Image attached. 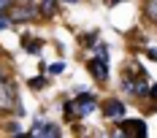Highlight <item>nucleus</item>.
I'll list each match as a JSON object with an SVG mask.
<instances>
[{
	"mask_svg": "<svg viewBox=\"0 0 157 138\" xmlns=\"http://www.w3.org/2000/svg\"><path fill=\"white\" fill-rule=\"evenodd\" d=\"M95 106H98L95 95H81L73 103H65V114L68 117H76V119H84V117H90L95 111Z\"/></svg>",
	"mask_w": 157,
	"mask_h": 138,
	"instance_id": "obj_1",
	"label": "nucleus"
},
{
	"mask_svg": "<svg viewBox=\"0 0 157 138\" xmlns=\"http://www.w3.org/2000/svg\"><path fill=\"white\" fill-rule=\"evenodd\" d=\"M14 108H19V98H16L14 84L0 79V111H14Z\"/></svg>",
	"mask_w": 157,
	"mask_h": 138,
	"instance_id": "obj_2",
	"label": "nucleus"
},
{
	"mask_svg": "<svg viewBox=\"0 0 157 138\" xmlns=\"http://www.w3.org/2000/svg\"><path fill=\"white\" fill-rule=\"evenodd\" d=\"M90 73H92L98 81H106V79H109V60H100V57L90 60Z\"/></svg>",
	"mask_w": 157,
	"mask_h": 138,
	"instance_id": "obj_3",
	"label": "nucleus"
},
{
	"mask_svg": "<svg viewBox=\"0 0 157 138\" xmlns=\"http://www.w3.org/2000/svg\"><path fill=\"white\" fill-rule=\"evenodd\" d=\"M30 136H60V127L52 125V122H41V119H38V122L33 125Z\"/></svg>",
	"mask_w": 157,
	"mask_h": 138,
	"instance_id": "obj_4",
	"label": "nucleus"
},
{
	"mask_svg": "<svg viewBox=\"0 0 157 138\" xmlns=\"http://www.w3.org/2000/svg\"><path fill=\"white\" fill-rule=\"evenodd\" d=\"M106 117H109V119H117V122H122V119H125V106H122L119 100H111L109 106H106Z\"/></svg>",
	"mask_w": 157,
	"mask_h": 138,
	"instance_id": "obj_5",
	"label": "nucleus"
},
{
	"mask_svg": "<svg viewBox=\"0 0 157 138\" xmlns=\"http://www.w3.org/2000/svg\"><path fill=\"white\" fill-rule=\"evenodd\" d=\"M35 16V8L33 6H19L11 11V22H25V19H33Z\"/></svg>",
	"mask_w": 157,
	"mask_h": 138,
	"instance_id": "obj_6",
	"label": "nucleus"
},
{
	"mask_svg": "<svg viewBox=\"0 0 157 138\" xmlns=\"http://www.w3.org/2000/svg\"><path fill=\"white\" fill-rule=\"evenodd\" d=\"M122 127H125V133H138V136H146V125H144L141 119H136V122L122 119Z\"/></svg>",
	"mask_w": 157,
	"mask_h": 138,
	"instance_id": "obj_7",
	"label": "nucleus"
},
{
	"mask_svg": "<svg viewBox=\"0 0 157 138\" xmlns=\"http://www.w3.org/2000/svg\"><path fill=\"white\" fill-rule=\"evenodd\" d=\"M54 8H57V0H41V14L52 16V14H54Z\"/></svg>",
	"mask_w": 157,
	"mask_h": 138,
	"instance_id": "obj_8",
	"label": "nucleus"
},
{
	"mask_svg": "<svg viewBox=\"0 0 157 138\" xmlns=\"http://www.w3.org/2000/svg\"><path fill=\"white\" fill-rule=\"evenodd\" d=\"M146 16L157 22V0H146Z\"/></svg>",
	"mask_w": 157,
	"mask_h": 138,
	"instance_id": "obj_9",
	"label": "nucleus"
},
{
	"mask_svg": "<svg viewBox=\"0 0 157 138\" xmlns=\"http://www.w3.org/2000/svg\"><path fill=\"white\" fill-rule=\"evenodd\" d=\"M22 44H25V49H30V52H38V49H41V41H30V38H22Z\"/></svg>",
	"mask_w": 157,
	"mask_h": 138,
	"instance_id": "obj_10",
	"label": "nucleus"
},
{
	"mask_svg": "<svg viewBox=\"0 0 157 138\" xmlns=\"http://www.w3.org/2000/svg\"><path fill=\"white\" fill-rule=\"evenodd\" d=\"M11 6H14V0H0V16L6 14V11L11 8Z\"/></svg>",
	"mask_w": 157,
	"mask_h": 138,
	"instance_id": "obj_11",
	"label": "nucleus"
},
{
	"mask_svg": "<svg viewBox=\"0 0 157 138\" xmlns=\"http://www.w3.org/2000/svg\"><path fill=\"white\" fill-rule=\"evenodd\" d=\"M98 57L100 60H109V46H98Z\"/></svg>",
	"mask_w": 157,
	"mask_h": 138,
	"instance_id": "obj_12",
	"label": "nucleus"
},
{
	"mask_svg": "<svg viewBox=\"0 0 157 138\" xmlns=\"http://www.w3.org/2000/svg\"><path fill=\"white\" fill-rule=\"evenodd\" d=\"M63 71H65V65H63V62H54V65L49 68V73H63Z\"/></svg>",
	"mask_w": 157,
	"mask_h": 138,
	"instance_id": "obj_13",
	"label": "nucleus"
},
{
	"mask_svg": "<svg viewBox=\"0 0 157 138\" xmlns=\"http://www.w3.org/2000/svg\"><path fill=\"white\" fill-rule=\"evenodd\" d=\"M8 25H11V19H0V30H6Z\"/></svg>",
	"mask_w": 157,
	"mask_h": 138,
	"instance_id": "obj_14",
	"label": "nucleus"
},
{
	"mask_svg": "<svg viewBox=\"0 0 157 138\" xmlns=\"http://www.w3.org/2000/svg\"><path fill=\"white\" fill-rule=\"evenodd\" d=\"M146 54H149V57H152V60H157V49H149V52H146Z\"/></svg>",
	"mask_w": 157,
	"mask_h": 138,
	"instance_id": "obj_15",
	"label": "nucleus"
},
{
	"mask_svg": "<svg viewBox=\"0 0 157 138\" xmlns=\"http://www.w3.org/2000/svg\"><path fill=\"white\" fill-rule=\"evenodd\" d=\"M149 95H152V98L157 100V87H152V90H149Z\"/></svg>",
	"mask_w": 157,
	"mask_h": 138,
	"instance_id": "obj_16",
	"label": "nucleus"
},
{
	"mask_svg": "<svg viewBox=\"0 0 157 138\" xmlns=\"http://www.w3.org/2000/svg\"><path fill=\"white\" fill-rule=\"evenodd\" d=\"M63 3H78V0H63Z\"/></svg>",
	"mask_w": 157,
	"mask_h": 138,
	"instance_id": "obj_17",
	"label": "nucleus"
}]
</instances>
